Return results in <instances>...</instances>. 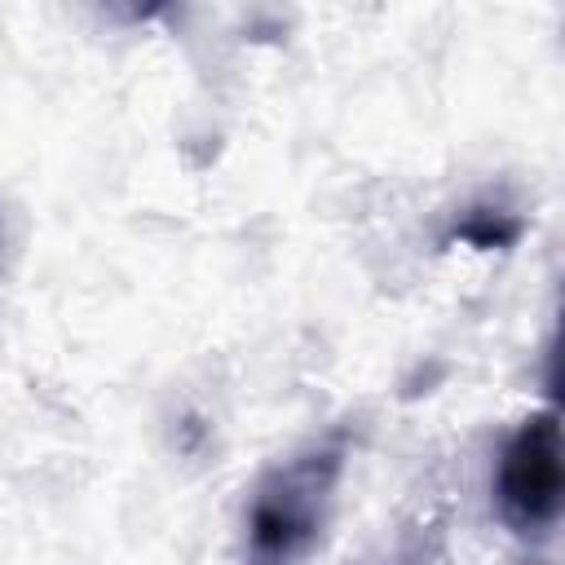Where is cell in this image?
Instances as JSON below:
<instances>
[{"label":"cell","mask_w":565,"mask_h":565,"mask_svg":"<svg viewBox=\"0 0 565 565\" xmlns=\"http://www.w3.org/2000/svg\"><path fill=\"white\" fill-rule=\"evenodd\" d=\"M503 508L516 525H543L561 508V433L552 415H534L503 455Z\"/></svg>","instance_id":"1"}]
</instances>
